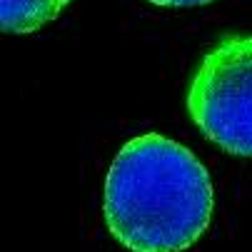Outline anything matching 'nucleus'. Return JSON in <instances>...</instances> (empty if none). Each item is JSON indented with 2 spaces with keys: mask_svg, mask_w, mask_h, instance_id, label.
I'll return each mask as SVG.
<instances>
[{
  "mask_svg": "<svg viewBox=\"0 0 252 252\" xmlns=\"http://www.w3.org/2000/svg\"><path fill=\"white\" fill-rule=\"evenodd\" d=\"M102 212L110 235L130 252H185L212 222V180L192 150L145 132L115 155Z\"/></svg>",
  "mask_w": 252,
  "mask_h": 252,
  "instance_id": "1",
  "label": "nucleus"
},
{
  "mask_svg": "<svg viewBox=\"0 0 252 252\" xmlns=\"http://www.w3.org/2000/svg\"><path fill=\"white\" fill-rule=\"evenodd\" d=\"M188 113L212 145L252 158V35H222L202 55Z\"/></svg>",
  "mask_w": 252,
  "mask_h": 252,
  "instance_id": "2",
  "label": "nucleus"
},
{
  "mask_svg": "<svg viewBox=\"0 0 252 252\" xmlns=\"http://www.w3.org/2000/svg\"><path fill=\"white\" fill-rule=\"evenodd\" d=\"M70 0H0V32L25 35L55 20Z\"/></svg>",
  "mask_w": 252,
  "mask_h": 252,
  "instance_id": "3",
  "label": "nucleus"
},
{
  "mask_svg": "<svg viewBox=\"0 0 252 252\" xmlns=\"http://www.w3.org/2000/svg\"><path fill=\"white\" fill-rule=\"evenodd\" d=\"M148 3L160 8H195V5H207L212 0H148Z\"/></svg>",
  "mask_w": 252,
  "mask_h": 252,
  "instance_id": "4",
  "label": "nucleus"
}]
</instances>
